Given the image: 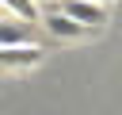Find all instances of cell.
Returning a JSON list of instances; mask_svg holds the SVG:
<instances>
[{"label": "cell", "mask_w": 122, "mask_h": 115, "mask_svg": "<svg viewBox=\"0 0 122 115\" xmlns=\"http://www.w3.org/2000/svg\"><path fill=\"white\" fill-rule=\"evenodd\" d=\"M42 4H50V0H42Z\"/></svg>", "instance_id": "7"}, {"label": "cell", "mask_w": 122, "mask_h": 115, "mask_svg": "<svg viewBox=\"0 0 122 115\" xmlns=\"http://www.w3.org/2000/svg\"><path fill=\"white\" fill-rule=\"evenodd\" d=\"M61 12L72 15V19H80L84 27H103L107 23V12H103L99 0H61Z\"/></svg>", "instance_id": "1"}, {"label": "cell", "mask_w": 122, "mask_h": 115, "mask_svg": "<svg viewBox=\"0 0 122 115\" xmlns=\"http://www.w3.org/2000/svg\"><path fill=\"white\" fill-rule=\"evenodd\" d=\"M0 8H4V0H0Z\"/></svg>", "instance_id": "6"}, {"label": "cell", "mask_w": 122, "mask_h": 115, "mask_svg": "<svg viewBox=\"0 0 122 115\" xmlns=\"http://www.w3.org/2000/svg\"><path fill=\"white\" fill-rule=\"evenodd\" d=\"M23 42H30V31L19 27V23L0 19V46H23Z\"/></svg>", "instance_id": "4"}, {"label": "cell", "mask_w": 122, "mask_h": 115, "mask_svg": "<svg viewBox=\"0 0 122 115\" xmlns=\"http://www.w3.org/2000/svg\"><path fill=\"white\" fill-rule=\"evenodd\" d=\"M46 31H50V34H57V38H76V34H84L88 27H84L80 19H72V15H65V12H57V15H46Z\"/></svg>", "instance_id": "3"}, {"label": "cell", "mask_w": 122, "mask_h": 115, "mask_svg": "<svg viewBox=\"0 0 122 115\" xmlns=\"http://www.w3.org/2000/svg\"><path fill=\"white\" fill-rule=\"evenodd\" d=\"M99 4H107V0H99Z\"/></svg>", "instance_id": "8"}, {"label": "cell", "mask_w": 122, "mask_h": 115, "mask_svg": "<svg viewBox=\"0 0 122 115\" xmlns=\"http://www.w3.org/2000/svg\"><path fill=\"white\" fill-rule=\"evenodd\" d=\"M42 61V50L23 42V46H0V65H11V69H23V65H34Z\"/></svg>", "instance_id": "2"}, {"label": "cell", "mask_w": 122, "mask_h": 115, "mask_svg": "<svg viewBox=\"0 0 122 115\" xmlns=\"http://www.w3.org/2000/svg\"><path fill=\"white\" fill-rule=\"evenodd\" d=\"M4 8L15 19H38V0H4Z\"/></svg>", "instance_id": "5"}]
</instances>
